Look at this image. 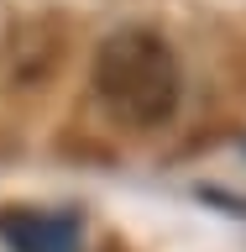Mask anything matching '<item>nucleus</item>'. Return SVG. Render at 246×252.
<instances>
[{
    "label": "nucleus",
    "instance_id": "1",
    "mask_svg": "<svg viewBox=\"0 0 246 252\" xmlns=\"http://www.w3.org/2000/svg\"><path fill=\"white\" fill-rule=\"evenodd\" d=\"M94 94L110 121L163 126L178 105V58L147 27L110 32L94 53Z\"/></svg>",
    "mask_w": 246,
    "mask_h": 252
},
{
    "label": "nucleus",
    "instance_id": "2",
    "mask_svg": "<svg viewBox=\"0 0 246 252\" xmlns=\"http://www.w3.org/2000/svg\"><path fill=\"white\" fill-rule=\"evenodd\" d=\"M0 236L11 242L16 252H74L79 247V220L74 216H5L0 220Z\"/></svg>",
    "mask_w": 246,
    "mask_h": 252
}]
</instances>
